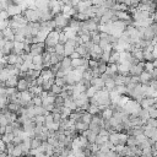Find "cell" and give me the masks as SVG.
<instances>
[{"instance_id": "1", "label": "cell", "mask_w": 157, "mask_h": 157, "mask_svg": "<svg viewBox=\"0 0 157 157\" xmlns=\"http://www.w3.org/2000/svg\"><path fill=\"white\" fill-rule=\"evenodd\" d=\"M53 20H54V22H55V29H54V31H56V32H59V33L64 32V29H65L66 27H69L70 18L66 17L63 12H61V13H58Z\"/></svg>"}, {"instance_id": "2", "label": "cell", "mask_w": 157, "mask_h": 157, "mask_svg": "<svg viewBox=\"0 0 157 157\" xmlns=\"http://www.w3.org/2000/svg\"><path fill=\"white\" fill-rule=\"evenodd\" d=\"M23 16L26 17V20L28 21V23L31 22H40L42 18V11L39 9H29L27 7L26 10H23Z\"/></svg>"}, {"instance_id": "3", "label": "cell", "mask_w": 157, "mask_h": 157, "mask_svg": "<svg viewBox=\"0 0 157 157\" xmlns=\"http://www.w3.org/2000/svg\"><path fill=\"white\" fill-rule=\"evenodd\" d=\"M59 36L60 33L56 32V31H53L48 34L47 39H45V47H50V48H55L58 44H59Z\"/></svg>"}, {"instance_id": "4", "label": "cell", "mask_w": 157, "mask_h": 157, "mask_svg": "<svg viewBox=\"0 0 157 157\" xmlns=\"http://www.w3.org/2000/svg\"><path fill=\"white\" fill-rule=\"evenodd\" d=\"M144 71H145V61H140L136 65L130 66L129 74H130V76H140Z\"/></svg>"}, {"instance_id": "5", "label": "cell", "mask_w": 157, "mask_h": 157, "mask_svg": "<svg viewBox=\"0 0 157 157\" xmlns=\"http://www.w3.org/2000/svg\"><path fill=\"white\" fill-rule=\"evenodd\" d=\"M91 85L94 86L98 91H101V90H103V88L105 87V81H104L102 77H93V78L91 80Z\"/></svg>"}, {"instance_id": "6", "label": "cell", "mask_w": 157, "mask_h": 157, "mask_svg": "<svg viewBox=\"0 0 157 157\" xmlns=\"http://www.w3.org/2000/svg\"><path fill=\"white\" fill-rule=\"evenodd\" d=\"M142 39L150 40V42H153L156 39V36H155V33H153V31H152L151 27H146L145 28V31L142 33Z\"/></svg>"}, {"instance_id": "7", "label": "cell", "mask_w": 157, "mask_h": 157, "mask_svg": "<svg viewBox=\"0 0 157 157\" xmlns=\"http://www.w3.org/2000/svg\"><path fill=\"white\" fill-rule=\"evenodd\" d=\"M140 80H141V85H147V86H150V82L153 80V78H152V74L148 72V71H144V72L140 75Z\"/></svg>"}, {"instance_id": "8", "label": "cell", "mask_w": 157, "mask_h": 157, "mask_svg": "<svg viewBox=\"0 0 157 157\" xmlns=\"http://www.w3.org/2000/svg\"><path fill=\"white\" fill-rule=\"evenodd\" d=\"M28 88H29V81L26 78H18L17 90L20 92H23V91H28Z\"/></svg>"}, {"instance_id": "9", "label": "cell", "mask_w": 157, "mask_h": 157, "mask_svg": "<svg viewBox=\"0 0 157 157\" xmlns=\"http://www.w3.org/2000/svg\"><path fill=\"white\" fill-rule=\"evenodd\" d=\"M81 135H83V136H86L87 137V140H88V142L91 144V145H93V144H96V139H97V134H94L92 130H86V131H83Z\"/></svg>"}, {"instance_id": "10", "label": "cell", "mask_w": 157, "mask_h": 157, "mask_svg": "<svg viewBox=\"0 0 157 157\" xmlns=\"http://www.w3.org/2000/svg\"><path fill=\"white\" fill-rule=\"evenodd\" d=\"M155 101H156V98H150V97H145L141 102H140V105H141V108H145V109H148L150 107H152L153 105V103H155Z\"/></svg>"}, {"instance_id": "11", "label": "cell", "mask_w": 157, "mask_h": 157, "mask_svg": "<svg viewBox=\"0 0 157 157\" xmlns=\"http://www.w3.org/2000/svg\"><path fill=\"white\" fill-rule=\"evenodd\" d=\"M69 27H70V28H72L74 31H76V32H77V31L81 28V21H78V20H76L75 17H72V18H70Z\"/></svg>"}, {"instance_id": "12", "label": "cell", "mask_w": 157, "mask_h": 157, "mask_svg": "<svg viewBox=\"0 0 157 157\" xmlns=\"http://www.w3.org/2000/svg\"><path fill=\"white\" fill-rule=\"evenodd\" d=\"M92 118H93V115H92L91 113H88V112H83V110H82V115H81V121H82V123L90 125L91 121H92Z\"/></svg>"}, {"instance_id": "13", "label": "cell", "mask_w": 157, "mask_h": 157, "mask_svg": "<svg viewBox=\"0 0 157 157\" xmlns=\"http://www.w3.org/2000/svg\"><path fill=\"white\" fill-rule=\"evenodd\" d=\"M88 125L87 124H85V123H82V121H77V123H75V129L78 131V134L81 135L83 131H86V130H88Z\"/></svg>"}, {"instance_id": "14", "label": "cell", "mask_w": 157, "mask_h": 157, "mask_svg": "<svg viewBox=\"0 0 157 157\" xmlns=\"http://www.w3.org/2000/svg\"><path fill=\"white\" fill-rule=\"evenodd\" d=\"M17 83H18V76H11L5 82L6 87H17Z\"/></svg>"}, {"instance_id": "15", "label": "cell", "mask_w": 157, "mask_h": 157, "mask_svg": "<svg viewBox=\"0 0 157 157\" xmlns=\"http://www.w3.org/2000/svg\"><path fill=\"white\" fill-rule=\"evenodd\" d=\"M18 56H20V55H17V54H15V53L9 54V55L6 56L7 64H10V65H16V64H17V60H18Z\"/></svg>"}, {"instance_id": "16", "label": "cell", "mask_w": 157, "mask_h": 157, "mask_svg": "<svg viewBox=\"0 0 157 157\" xmlns=\"http://www.w3.org/2000/svg\"><path fill=\"white\" fill-rule=\"evenodd\" d=\"M119 139H120V134H119V132H110V134H109V141H110L114 146L119 145Z\"/></svg>"}, {"instance_id": "17", "label": "cell", "mask_w": 157, "mask_h": 157, "mask_svg": "<svg viewBox=\"0 0 157 157\" xmlns=\"http://www.w3.org/2000/svg\"><path fill=\"white\" fill-rule=\"evenodd\" d=\"M65 80L67 85H76V80H75V75H74V70L69 74L65 75Z\"/></svg>"}, {"instance_id": "18", "label": "cell", "mask_w": 157, "mask_h": 157, "mask_svg": "<svg viewBox=\"0 0 157 157\" xmlns=\"http://www.w3.org/2000/svg\"><path fill=\"white\" fill-rule=\"evenodd\" d=\"M139 117L142 119V121L146 124V121L150 119V113H148V109H145V108H142L141 110H140V113H139Z\"/></svg>"}, {"instance_id": "19", "label": "cell", "mask_w": 157, "mask_h": 157, "mask_svg": "<svg viewBox=\"0 0 157 157\" xmlns=\"http://www.w3.org/2000/svg\"><path fill=\"white\" fill-rule=\"evenodd\" d=\"M101 114H102V118H103V119H110V118L113 117V114H114V110L108 107V108H105L103 112H101Z\"/></svg>"}, {"instance_id": "20", "label": "cell", "mask_w": 157, "mask_h": 157, "mask_svg": "<svg viewBox=\"0 0 157 157\" xmlns=\"http://www.w3.org/2000/svg\"><path fill=\"white\" fill-rule=\"evenodd\" d=\"M108 11H109V9H107V7H105V6H103V5H102V6H97L96 16H97V17H103Z\"/></svg>"}, {"instance_id": "21", "label": "cell", "mask_w": 157, "mask_h": 157, "mask_svg": "<svg viewBox=\"0 0 157 157\" xmlns=\"http://www.w3.org/2000/svg\"><path fill=\"white\" fill-rule=\"evenodd\" d=\"M33 99V96L29 91H23L21 92V101H25V102H29Z\"/></svg>"}, {"instance_id": "22", "label": "cell", "mask_w": 157, "mask_h": 157, "mask_svg": "<svg viewBox=\"0 0 157 157\" xmlns=\"http://www.w3.org/2000/svg\"><path fill=\"white\" fill-rule=\"evenodd\" d=\"M34 113H36V115H48L49 114V112L43 107V105H40V107H34Z\"/></svg>"}, {"instance_id": "23", "label": "cell", "mask_w": 157, "mask_h": 157, "mask_svg": "<svg viewBox=\"0 0 157 157\" xmlns=\"http://www.w3.org/2000/svg\"><path fill=\"white\" fill-rule=\"evenodd\" d=\"M126 146H129V147H135V146H139V141H137V137H136V136H134V135L129 136Z\"/></svg>"}, {"instance_id": "24", "label": "cell", "mask_w": 157, "mask_h": 157, "mask_svg": "<svg viewBox=\"0 0 157 157\" xmlns=\"http://www.w3.org/2000/svg\"><path fill=\"white\" fill-rule=\"evenodd\" d=\"M54 124V118H53V113H49L48 115H45V128L50 129Z\"/></svg>"}, {"instance_id": "25", "label": "cell", "mask_w": 157, "mask_h": 157, "mask_svg": "<svg viewBox=\"0 0 157 157\" xmlns=\"http://www.w3.org/2000/svg\"><path fill=\"white\" fill-rule=\"evenodd\" d=\"M15 139V134L11 132V134H5V135H1V140L5 142V144H10Z\"/></svg>"}, {"instance_id": "26", "label": "cell", "mask_w": 157, "mask_h": 157, "mask_svg": "<svg viewBox=\"0 0 157 157\" xmlns=\"http://www.w3.org/2000/svg\"><path fill=\"white\" fill-rule=\"evenodd\" d=\"M75 50H76V47H74V45H71L69 43L65 44V56H70Z\"/></svg>"}, {"instance_id": "27", "label": "cell", "mask_w": 157, "mask_h": 157, "mask_svg": "<svg viewBox=\"0 0 157 157\" xmlns=\"http://www.w3.org/2000/svg\"><path fill=\"white\" fill-rule=\"evenodd\" d=\"M55 107H65V99L59 94L55 97V102H54Z\"/></svg>"}, {"instance_id": "28", "label": "cell", "mask_w": 157, "mask_h": 157, "mask_svg": "<svg viewBox=\"0 0 157 157\" xmlns=\"http://www.w3.org/2000/svg\"><path fill=\"white\" fill-rule=\"evenodd\" d=\"M97 92H98V90H97L94 86H91V87H88V88H87V91H86V93H87L88 98H92V97H94Z\"/></svg>"}, {"instance_id": "29", "label": "cell", "mask_w": 157, "mask_h": 157, "mask_svg": "<svg viewBox=\"0 0 157 157\" xmlns=\"http://www.w3.org/2000/svg\"><path fill=\"white\" fill-rule=\"evenodd\" d=\"M42 142H43V141H40L38 137H34V139L32 140V146H31V148H33V150H38V148L42 146Z\"/></svg>"}, {"instance_id": "30", "label": "cell", "mask_w": 157, "mask_h": 157, "mask_svg": "<svg viewBox=\"0 0 157 157\" xmlns=\"http://www.w3.org/2000/svg\"><path fill=\"white\" fill-rule=\"evenodd\" d=\"M155 64H153V61H145V71H148V72H151L152 74V71L155 70Z\"/></svg>"}, {"instance_id": "31", "label": "cell", "mask_w": 157, "mask_h": 157, "mask_svg": "<svg viewBox=\"0 0 157 157\" xmlns=\"http://www.w3.org/2000/svg\"><path fill=\"white\" fill-rule=\"evenodd\" d=\"M55 85H58V86H60V87H63V88H64L65 86H67L65 77H55Z\"/></svg>"}, {"instance_id": "32", "label": "cell", "mask_w": 157, "mask_h": 157, "mask_svg": "<svg viewBox=\"0 0 157 157\" xmlns=\"http://www.w3.org/2000/svg\"><path fill=\"white\" fill-rule=\"evenodd\" d=\"M55 53L58 55H65V45L64 44H58L55 47Z\"/></svg>"}, {"instance_id": "33", "label": "cell", "mask_w": 157, "mask_h": 157, "mask_svg": "<svg viewBox=\"0 0 157 157\" xmlns=\"http://www.w3.org/2000/svg\"><path fill=\"white\" fill-rule=\"evenodd\" d=\"M33 64L44 67V65H43V56H42V55H36V56H33Z\"/></svg>"}, {"instance_id": "34", "label": "cell", "mask_w": 157, "mask_h": 157, "mask_svg": "<svg viewBox=\"0 0 157 157\" xmlns=\"http://www.w3.org/2000/svg\"><path fill=\"white\" fill-rule=\"evenodd\" d=\"M50 91H52L54 94L59 96V94L63 92V87H60V86H58V85H55V83H54V85L52 86V90H50Z\"/></svg>"}, {"instance_id": "35", "label": "cell", "mask_w": 157, "mask_h": 157, "mask_svg": "<svg viewBox=\"0 0 157 157\" xmlns=\"http://www.w3.org/2000/svg\"><path fill=\"white\" fill-rule=\"evenodd\" d=\"M12 155H13L15 157H20V156H23V152H22L21 145H16V147H15V150H13Z\"/></svg>"}, {"instance_id": "36", "label": "cell", "mask_w": 157, "mask_h": 157, "mask_svg": "<svg viewBox=\"0 0 157 157\" xmlns=\"http://www.w3.org/2000/svg\"><path fill=\"white\" fill-rule=\"evenodd\" d=\"M141 157H153L152 147H150V148H144V150H142V153H141Z\"/></svg>"}, {"instance_id": "37", "label": "cell", "mask_w": 157, "mask_h": 157, "mask_svg": "<svg viewBox=\"0 0 157 157\" xmlns=\"http://www.w3.org/2000/svg\"><path fill=\"white\" fill-rule=\"evenodd\" d=\"M67 39H69V38L66 37V34H65L64 32H61L60 36H59V44H64V45H65V44L67 43Z\"/></svg>"}, {"instance_id": "38", "label": "cell", "mask_w": 157, "mask_h": 157, "mask_svg": "<svg viewBox=\"0 0 157 157\" xmlns=\"http://www.w3.org/2000/svg\"><path fill=\"white\" fill-rule=\"evenodd\" d=\"M7 125H9V120H7V118L1 113V114H0V126H5V128H6Z\"/></svg>"}, {"instance_id": "39", "label": "cell", "mask_w": 157, "mask_h": 157, "mask_svg": "<svg viewBox=\"0 0 157 157\" xmlns=\"http://www.w3.org/2000/svg\"><path fill=\"white\" fill-rule=\"evenodd\" d=\"M88 65H90V67L93 70V69H97V67L99 66V61H98V60H94V59H90Z\"/></svg>"}, {"instance_id": "40", "label": "cell", "mask_w": 157, "mask_h": 157, "mask_svg": "<svg viewBox=\"0 0 157 157\" xmlns=\"http://www.w3.org/2000/svg\"><path fill=\"white\" fill-rule=\"evenodd\" d=\"M15 147H16V145H15L13 142H10V144H6V152H7L9 155H12V152H13V150H15Z\"/></svg>"}, {"instance_id": "41", "label": "cell", "mask_w": 157, "mask_h": 157, "mask_svg": "<svg viewBox=\"0 0 157 157\" xmlns=\"http://www.w3.org/2000/svg\"><path fill=\"white\" fill-rule=\"evenodd\" d=\"M115 1H113V0H104V2H103V6H105L107 9H113L114 6H115Z\"/></svg>"}, {"instance_id": "42", "label": "cell", "mask_w": 157, "mask_h": 157, "mask_svg": "<svg viewBox=\"0 0 157 157\" xmlns=\"http://www.w3.org/2000/svg\"><path fill=\"white\" fill-rule=\"evenodd\" d=\"M48 142H49L52 146H54V147H56V146L60 144V142H59V140H58L55 136H52V137H49V139H48Z\"/></svg>"}, {"instance_id": "43", "label": "cell", "mask_w": 157, "mask_h": 157, "mask_svg": "<svg viewBox=\"0 0 157 157\" xmlns=\"http://www.w3.org/2000/svg\"><path fill=\"white\" fill-rule=\"evenodd\" d=\"M148 113H150V118H153V119H157V108H153V107H150V108H148Z\"/></svg>"}, {"instance_id": "44", "label": "cell", "mask_w": 157, "mask_h": 157, "mask_svg": "<svg viewBox=\"0 0 157 157\" xmlns=\"http://www.w3.org/2000/svg\"><path fill=\"white\" fill-rule=\"evenodd\" d=\"M146 125H148V126H152V128H157V119L150 118V119L146 121Z\"/></svg>"}, {"instance_id": "45", "label": "cell", "mask_w": 157, "mask_h": 157, "mask_svg": "<svg viewBox=\"0 0 157 157\" xmlns=\"http://www.w3.org/2000/svg\"><path fill=\"white\" fill-rule=\"evenodd\" d=\"M137 137V141H139V144H141V142H144L146 139H147V136L145 135V134H141V135H137L136 136Z\"/></svg>"}, {"instance_id": "46", "label": "cell", "mask_w": 157, "mask_h": 157, "mask_svg": "<svg viewBox=\"0 0 157 157\" xmlns=\"http://www.w3.org/2000/svg\"><path fill=\"white\" fill-rule=\"evenodd\" d=\"M0 151H1V152H6V144H5L2 140L0 141Z\"/></svg>"}, {"instance_id": "47", "label": "cell", "mask_w": 157, "mask_h": 157, "mask_svg": "<svg viewBox=\"0 0 157 157\" xmlns=\"http://www.w3.org/2000/svg\"><path fill=\"white\" fill-rule=\"evenodd\" d=\"M11 132H13V126H12L11 124H9V125L6 126V132H5V134H11Z\"/></svg>"}, {"instance_id": "48", "label": "cell", "mask_w": 157, "mask_h": 157, "mask_svg": "<svg viewBox=\"0 0 157 157\" xmlns=\"http://www.w3.org/2000/svg\"><path fill=\"white\" fill-rule=\"evenodd\" d=\"M70 58H71V59H78V58H81V55H80V54H78V53L75 50V52H74V53L70 55Z\"/></svg>"}, {"instance_id": "49", "label": "cell", "mask_w": 157, "mask_h": 157, "mask_svg": "<svg viewBox=\"0 0 157 157\" xmlns=\"http://www.w3.org/2000/svg\"><path fill=\"white\" fill-rule=\"evenodd\" d=\"M150 139H152V140L157 141V128H155V130H153V132H152V136H151Z\"/></svg>"}, {"instance_id": "50", "label": "cell", "mask_w": 157, "mask_h": 157, "mask_svg": "<svg viewBox=\"0 0 157 157\" xmlns=\"http://www.w3.org/2000/svg\"><path fill=\"white\" fill-rule=\"evenodd\" d=\"M99 36H101V39H108V37H109V34L104 33V32H99Z\"/></svg>"}, {"instance_id": "51", "label": "cell", "mask_w": 157, "mask_h": 157, "mask_svg": "<svg viewBox=\"0 0 157 157\" xmlns=\"http://www.w3.org/2000/svg\"><path fill=\"white\" fill-rule=\"evenodd\" d=\"M43 82H44V78H43V77H42V75H40V76L37 78V85H38V86H42V85H43Z\"/></svg>"}, {"instance_id": "52", "label": "cell", "mask_w": 157, "mask_h": 157, "mask_svg": "<svg viewBox=\"0 0 157 157\" xmlns=\"http://www.w3.org/2000/svg\"><path fill=\"white\" fill-rule=\"evenodd\" d=\"M7 155H9L7 152H1L0 153V157H7Z\"/></svg>"}, {"instance_id": "53", "label": "cell", "mask_w": 157, "mask_h": 157, "mask_svg": "<svg viewBox=\"0 0 157 157\" xmlns=\"http://www.w3.org/2000/svg\"><path fill=\"white\" fill-rule=\"evenodd\" d=\"M0 1H1V2H6L7 0H0Z\"/></svg>"}, {"instance_id": "54", "label": "cell", "mask_w": 157, "mask_h": 157, "mask_svg": "<svg viewBox=\"0 0 157 157\" xmlns=\"http://www.w3.org/2000/svg\"><path fill=\"white\" fill-rule=\"evenodd\" d=\"M155 147H156V148H157V141H156V142H155Z\"/></svg>"}, {"instance_id": "55", "label": "cell", "mask_w": 157, "mask_h": 157, "mask_svg": "<svg viewBox=\"0 0 157 157\" xmlns=\"http://www.w3.org/2000/svg\"><path fill=\"white\" fill-rule=\"evenodd\" d=\"M81 1H92V0H81Z\"/></svg>"}, {"instance_id": "56", "label": "cell", "mask_w": 157, "mask_h": 157, "mask_svg": "<svg viewBox=\"0 0 157 157\" xmlns=\"http://www.w3.org/2000/svg\"><path fill=\"white\" fill-rule=\"evenodd\" d=\"M113 1H115V2H118V0H113Z\"/></svg>"}]
</instances>
